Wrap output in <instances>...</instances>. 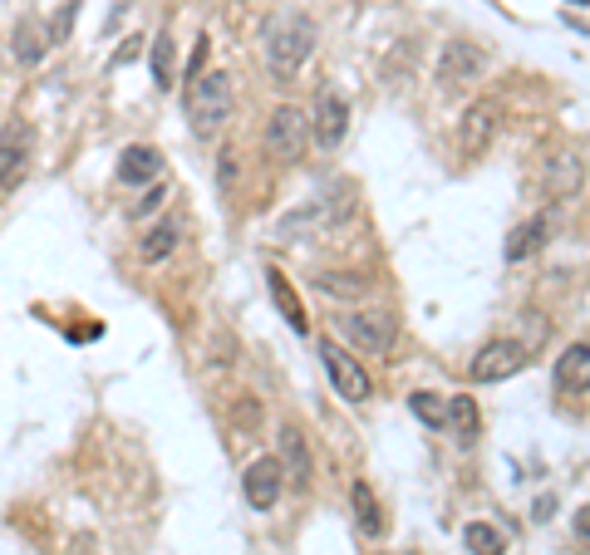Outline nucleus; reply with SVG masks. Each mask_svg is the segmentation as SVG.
Returning a JSON list of instances; mask_svg holds the SVG:
<instances>
[{
  "mask_svg": "<svg viewBox=\"0 0 590 555\" xmlns=\"http://www.w3.org/2000/svg\"><path fill=\"white\" fill-rule=\"evenodd\" d=\"M315 40H320V30H315V20H310L305 10H281V15H271L266 30H261L271 74H276V79H295L300 64L315 50Z\"/></svg>",
  "mask_w": 590,
  "mask_h": 555,
  "instance_id": "nucleus-1",
  "label": "nucleus"
},
{
  "mask_svg": "<svg viewBox=\"0 0 590 555\" xmlns=\"http://www.w3.org/2000/svg\"><path fill=\"white\" fill-rule=\"evenodd\" d=\"M354 212V187H325L320 197H310L300 212L291 217H281V241H320V236H330L335 226H345Z\"/></svg>",
  "mask_w": 590,
  "mask_h": 555,
  "instance_id": "nucleus-2",
  "label": "nucleus"
},
{
  "mask_svg": "<svg viewBox=\"0 0 590 555\" xmlns=\"http://www.w3.org/2000/svg\"><path fill=\"white\" fill-rule=\"evenodd\" d=\"M182 109H187V123L197 138H212L227 118H232V74H202L182 89Z\"/></svg>",
  "mask_w": 590,
  "mask_h": 555,
  "instance_id": "nucleus-3",
  "label": "nucleus"
},
{
  "mask_svg": "<svg viewBox=\"0 0 590 555\" xmlns=\"http://www.w3.org/2000/svg\"><path fill=\"white\" fill-rule=\"evenodd\" d=\"M310 113L295 109V104H281V109L271 113V123H266V158L281 167H291L305 158V148H310Z\"/></svg>",
  "mask_w": 590,
  "mask_h": 555,
  "instance_id": "nucleus-4",
  "label": "nucleus"
},
{
  "mask_svg": "<svg viewBox=\"0 0 590 555\" xmlns=\"http://www.w3.org/2000/svg\"><path fill=\"white\" fill-rule=\"evenodd\" d=\"M340 334L350 339L354 349H364V354H389L394 349V339H399V325H394V315L389 310H345L340 315Z\"/></svg>",
  "mask_w": 590,
  "mask_h": 555,
  "instance_id": "nucleus-5",
  "label": "nucleus"
},
{
  "mask_svg": "<svg viewBox=\"0 0 590 555\" xmlns=\"http://www.w3.org/2000/svg\"><path fill=\"white\" fill-rule=\"evenodd\" d=\"M527 359H531V349L522 339H492V344H482V349L472 354L468 374H472V384H502V379L522 374Z\"/></svg>",
  "mask_w": 590,
  "mask_h": 555,
  "instance_id": "nucleus-6",
  "label": "nucleus"
},
{
  "mask_svg": "<svg viewBox=\"0 0 590 555\" xmlns=\"http://www.w3.org/2000/svg\"><path fill=\"white\" fill-rule=\"evenodd\" d=\"M497 128H502V104L497 99H472L463 118H458V153L463 158H482L487 148H492V138H497Z\"/></svg>",
  "mask_w": 590,
  "mask_h": 555,
  "instance_id": "nucleus-7",
  "label": "nucleus"
},
{
  "mask_svg": "<svg viewBox=\"0 0 590 555\" xmlns=\"http://www.w3.org/2000/svg\"><path fill=\"white\" fill-rule=\"evenodd\" d=\"M320 359H325V374H330V384L340 389V398H345V403H369L374 379H369V369L354 359L350 349H340L335 339H325V344H320Z\"/></svg>",
  "mask_w": 590,
  "mask_h": 555,
  "instance_id": "nucleus-8",
  "label": "nucleus"
},
{
  "mask_svg": "<svg viewBox=\"0 0 590 555\" xmlns=\"http://www.w3.org/2000/svg\"><path fill=\"white\" fill-rule=\"evenodd\" d=\"M25 163H30V123L15 113L0 128V192H15L25 182Z\"/></svg>",
  "mask_w": 590,
  "mask_h": 555,
  "instance_id": "nucleus-9",
  "label": "nucleus"
},
{
  "mask_svg": "<svg viewBox=\"0 0 590 555\" xmlns=\"http://www.w3.org/2000/svg\"><path fill=\"white\" fill-rule=\"evenodd\" d=\"M310 133H315V143H320L325 153H335V148L345 143V133H350V104H345V94L320 89L315 113H310Z\"/></svg>",
  "mask_w": 590,
  "mask_h": 555,
  "instance_id": "nucleus-10",
  "label": "nucleus"
},
{
  "mask_svg": "<svg viewBox=\"0 0 590 555\" xmlns=\"http://www.w3.org/2000/svg\"><path fill=\"white\" fill-rule=\"evenodd\" d=\"M241 492H246V501H251L256 511H271V506L281 501V492H286V467H281V457H256V462H246Z\"/></svg>",
  "mask_w": 590,
  "mask_h": 555,
  "instance_id": "nucleus-11",
  "label": "nucleus"
},
{
  "mask_svg": "<svg viewBox=\"0 0 590 555\" xmlns=\"http://www.w3.org/2000/svg\"><path fill=\"white\" fill-rule=\"evenodd\" d=\"M482 69H487V55H482L477 45H468V40H453V45H443V55H438V84H443V89H463Z\"/></svg>",
  "mask_w": 590,
  "mask_h": 555,
  "instance_id": "nucleus-12",
  "label": "nucleus"
},
{
  "mask_svg": "<svg viewBox=\"0 0 590 555\" xmlns=\"http://www.w3.org/2000/svg\"><path fill=\"white\" fill-rule=\"evenodd\" d=\"M276 443H281L276 457H281V467H286V482H295V492H305L310 477H315V462H310V443H305V433H300L295 423H286Z\"/></svg>",
  "mask_w": 590,
  "mask_h": 555,
  "instance_id": "nucleus-13",
  "label": "nucleus"
},
{
  "mask_svg": "<svg viewBox=\"0 0 590 555\" xmlns=\"http://www.w3.org/2000/svg\"><path fill=\"white\" fill-rule=\"evenodd\" d=\"M50 45H55V40H50V30H45L40 15H20V20H15V30H10V55L20 59L25 69L50 55Z\"/></svg>",
  "mask_w": 590,
  "mask_h": 555,
  "instance_id": "nucleus-14",
  "label": "nucleus"
},
{
  "mask_svg": "<svg viewBox=\"0 0 590 555\" xmlns=\"http://www.w3.org/2000/svg\"><path fill=\"white\" fill-rule=\"evenodd\" d=\"M158 177H163V153H158V148L133 143V148L118 153V182H128V187H153Z\"/></svg>",
  "mask_w": 590,
  "mask_h": 555,
  "instance_id": "nucleus-15",
  "label": "nucleus"
},
{
  "mask_svg": "<svg viewBox=\"0 0 590 555\" xmlns=\"http://www.w3.org/2000/svg\"><path fill=\"white\" fill-rule=\"evenodd\" d=\"M315 285V295H325V300H369L374 295V276H364V271H320V276L310 280Z\"/></svg>",
  "mask_w": 590,
  "mask_h": 555,
  "instance_id": "nucleus-16",
  "label": "nucleus"
},
{
  "mask_svg": "<svg viewBox=\"0 0 590 555\" xmlns=\"http://www.w3.org/2000/svg\"><path fill=\"white\" fill-rule=\"evenodd\" d=\"M581 177H586V167H581L576 153H556V158L546 163V172H541V187H546L551 202H566V197L581 187Z\"/></svg>",
  "mask_w": 590,
  "mask_h": 555,
  "instance_id": "nucleus-17",
  "label": "nucleus"
},
{
  "mask_svg": "<svg viewBox=\"0 0 590 555\" xmlns=\"http://www.w3.org/2000/svg\"><path fill=\"white\" fill-rule=\"evenodd\" d=\"M177 241H182V222H177V217H158V222L138 236V261H148V266L168 261L177 251Z\"/></svg>",
  "mask_w": 590,
  "mask_h": 555,
  "instance_id": "nucleus-18",
  "label": "nucleus"
},
{
  "mask_svg": "<svg viewBox=\"0 0 590 555\" xmlns=\"http://www.w3.org/2000/svg\"><path fill=\"white\" fill-rule=\"evenodd\" d=\"M556 389L561 393H590V344H571L556 359Z\"/></svg>",
  "mask_w": 590,
  "mask_h": 555,
  "instance_id": "nucleus-19",
  "label": "nucleus"
},
{
  "mask_svg": "<svg viewBox=\"0 0 590 555\" xmlns=\"http://www.w3.org/2000/svg\"><path fill=\"white\" fill-rule=\"evenodd\" d=\"M266 285H271V300H276L281 320H286V325H291L295 334L310 330V320H305V300L295 295V285L286 280V271H276V266H271V271H266Z\"/></svg>",
  "mask_w": 590,
  "mask_h": 555,
  "instance_id": "nucleus-20",
  "label": "nucleus"
},
{
  "mask_svg": "<svg viewBox=\"0 0 590 555\" xmlns=\"http://www.w3.org/2000/svg\"><path fill=\"white\" fill-rule=\"evenodd\" d=\"M546 236H551V212H541V217H531V222L517 226V231L507 236L502 256H507V261H527V256H536V251L546 246Z\"/></svg>",
  "mask_w": 590,
  "mask_h": 555,
  "instance_id": "nucleus-21",
  "label": "nucleus"
},
{
  "mask_svg": "<svg viewBox=\"0 0 590 555\" xmlns=\"http://www.w3.org/2000/svg\"><path fill=\"white\" fill-rule=\"evenodd\" d=\"M448 428H453V438L463 447H472L482 438V413H477V403H472L468 393H453L448 398Z\"/></svg>",
  "mask_w": 590,
  "mask_h": 555,
  "instance_id": "nucleus-22",
  "label": "nucleus"
},
{
  "mask_svg": "<svg viewBox=\"0 0 590 555\" xmlns=\"http://www.w3.org/2000/svg\"><path fill=\"white\" fill-rule=\"evenodd\" d=\"M350 506H354V526H359L364 536H384V511H379L369 482H354L350 487Z\"/></svg>",
  "mask_w": 590,
  "mask_h": 555,
  "instance_id": "nucleus-23",
  "label": "nucleus"
},
{
  "mask_svg": "<svg viewBox=\"0 0 590 555\" xmlns=\"http://www.w3.org/2000/svg\"><path fill=\"white\" fill-rule=\"evenodd\" d=\"M463 546L472 555H507V536L492 526V521H468L463 526Z\"/></svg>",
  "mask_w": 590,
  "mask_h": 555,
  "instance_id": "nucleus-24",
  "label": "nucleus"
},
{
  "mask_svg": "<svg viewBox=\"0 0 590 555\" xmlns=\"http://www.w3.org/2000/svg\"><path fill=\"white\" fill-rule=\"evenodd\" d=\"M409 413L423 428H448V398H438V393H428V389L409 393Z\"/></svg>",
  "mask_w": 590,
  "mask_h": 555,
  "instance_id": "nucleus-25",
  "label": "nucleus"
},
{
  "mask_svg": "<svg viewBox=\"0 0 590 555\" xmlns=\"http://www.w3.org/2000/svg\"><path fill=\"white\" fill-rule=\"evenodd\" d=\"M148 59H153V84L158 89H173V35L168 30L153 40V55Z\"/></svg>",
  "mask_w": 590,
  "mask_h": 555,
  "instance_id": "nucleus-26",
  "label": "nucleus"
},
{
  "mask_svg": "<svg viewBox=\"0 0 590 555\" xmlns=\"http://www.w3.org/2000/svg\"><path fill=\"white\" fill-rule=\"evenodd\" d=\"M232 423H236V433H251V428H261V403H256L251 393H241V398H236Z\"/></svg>",
  "mask_w": 590,
  "mask_h": 555,
  "instance_id": "nucleus-27",
  "label": "nucleus"
},
{
  "mask_svg": "<svg viewBox=\"0 0 590 555\" xmlns=\"http://www.w3.org/2000/svg\"><path fill=\"white\" fill-rule=\"evenodd\" d=\"M163 202H168V187H163V182H153V187H148V192L138 197V207H133V212H138V217H153V212H158Z\"/></svg>",
  "mask_w": 590,
  "mask_h": 555,
  "instance_id": "nucleus-28",
  "label": "nucleus"
},
{
  "mask_svg": "<svg viewBox=\"0 0 590 555\" xmlns=\"http://www.w3.org/2000/svg\"><path fill=\"white\" fill-rule=\"evenodd\" d=\"M207 50H212V40H207V35H197V45H192V59H187V84H192V79H202Z\"/></svg>",
  "mask_w": 590,
  "mask_h": 555,
  "instance_id": "nucleus-29",
  "label": "nucleus"
},
{
  "mask_svg": "<svg viewBox=\"0 0 590 555\" xmlns=\"http://www.w3.org/2000/svg\"><path fill=\"white\" fill-rule=\"evenodd\" d=\"M576 536H581V541L590 546V501L581 506V511H576Z\"/></svg>",
  "mask_w": 590,
  "mask_h": 555,
  "instance_id": "nucleus-30",
  "label": "nucleus"
},
{
  "mask_svg": "<svg viewBox=\"0 0 590 555\" xmlns=\"http://www.w3.org/2000/svg\"><path fill=\"white\" fill-rule=\"evenodd\" d=\"M138 45H143L138 35H133V40H123V50H118V55H114V69H118V64H128V59L138 55Z\"/></svg>",
  "mask_w": 590,
  "mask_h": 555,
  "instance_id": "nucleus-31",
  "label": "nucleus"
},
{
  "mask_svg": "<svg viewBox=\"0 0 590 555\" xmlns=\"http://www.w3.org/2000/svg\"><path fill=\"white\" fill-rule=\"evenodd\" d=\"M551 511H556V497H541V501H536V521H546Z\"/></svg>",
  "mask_w": 590,
  "mask_h": 555,
  "instance_id": "nucleus-32",
  "label": "nucleus"
},
{
  "mask_svg": "<svg viewBox=\"0 0 590 555\" xmlns=\"http://www.w3.org/2000/svg\"><path fill=\"white\" fill-rule=\"evenodd\" d=\"M576 5H586V0H576Z\"/></svg>",
  "mask_w": 590,
  "mask_h": 555,
  "instance_id": "nucleus-33",
  "label": "nucleus"
}]
</instances>
